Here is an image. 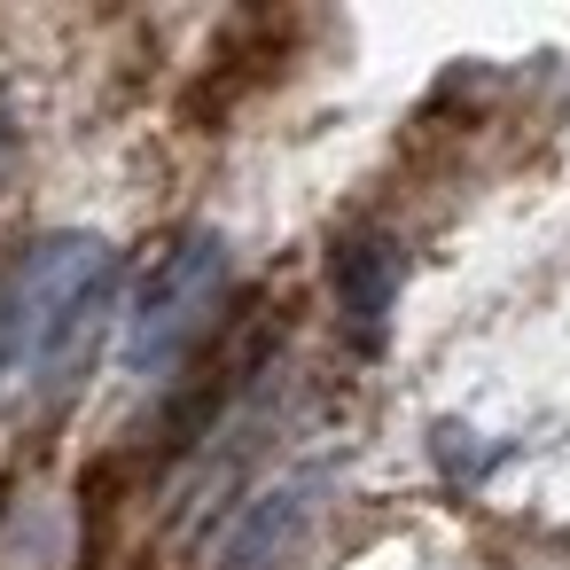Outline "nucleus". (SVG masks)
<instances>
[{
    "mask_svg": "<svg viewBox=\"0 0 570 570\" xmlns=\"http://www.w3.org/2000/svg\"><path fill=\"white\" fill-rule=\"evenodd\" d=\"M336 289H344V313L360 336H383V313L399 297V250L391 243H352L336 258Z\"/></svg>",
    "mask_w": 570,
    "mask_h": 570,
    "instance_id": "nucleus-3",
    "label": "nucleus"
},
{
    "mask_svg": "<svg viewBox=\"0 0 570 570\" xmlns=\"http://www.w3.org/2000/svg\"><path fill=\"white\" fill-rule=\"evenodd\" d=\"M227 282H235V258L219 235H173L126 289V321H118V344H126V367L141 383H165L196 344L204 328L219 321L227 305Z\"/></svg>",
    "mask_w": 570,
    "mask_h": 570,
    "instance_id": "nucleus-2",
    "label": "nucleus"
},
{
    "mask_svg": "<svg viewBox=\"0 0 570 570\" xmlns=\"http://www.w3.org/2000/svg\"><path fill=\"white\" fill-rule=\"evenodd\" d=\"M9 165H17V126H9V110H0V180H9Z\"/></svg>",
    "mask_w": 570,
    "mask_h": 570,
    "instance_id": "nucleus-4",
    "label": "nucleus"
},
{
    "mask_svg": "<svg viewBox=\"0 0 570 570\" xmlns=\"http://www.w3.org/2000/svg\"><path fill=\"white\" fill-rule=\"evenodd\" d=\"M118 289V250L87 227L40 235L0 274V391H71L87 344L102 336Z\"/></svg>",
    "mask_w": 570,
    "mask_h": 570,
    "instance_id": "nucleus-1",
    "label": "nucleus"
}]
</instances>
